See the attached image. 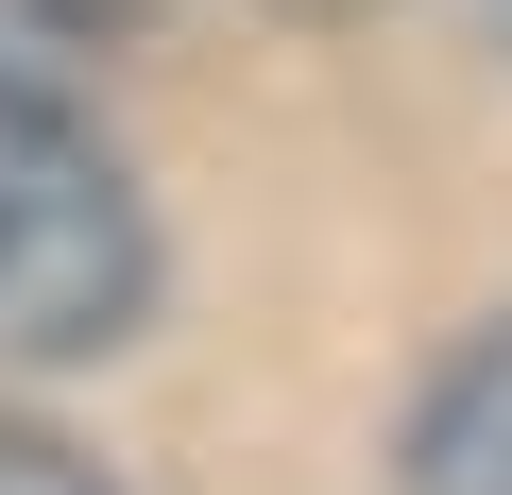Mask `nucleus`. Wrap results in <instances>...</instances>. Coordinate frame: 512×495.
Here are the masks:
<instances>
[{
  "instance_id": "obj_1",
  "label": "nucleus",
  "mask_w": 512,
  "mask_h": 495,
  "mask_svg": "<svg viewBox=\"0 0 512 495\" xmlns=\"http://www.w3.org/2000/svg\"><path fill=\"white\" fill-rule=\"evenodd\" d=\"M154 308V205L69 120V86H0V359H103Z\"/></svg>"
},
{
  "instance_id": "obj_2",
  "label": "nucleus",
  "mask_w": 512,
  "mask_h": 495,
  "mask_svg": "<svg viewBox=\"0 0 512 495\" xmlns=\"http://www.w3.org/2000/svg\"><path fill=\"white\" fill-rule=\"evenodd\" d=\"M410 495H512V325H478L410 393Z\"/></svg>"
},
{
  "instance_id": "obj_3",
  "label": "nucleus",
  "mask_w": 512,
  "mask_h": 495,
  "mask_svg": "<svg viewBox=\"0 0 512 495\" xmlns=\"http://www.w3.org/2000/svg\"><path fill=\"white\" fill-rule=\"evenodd\" d=\"M103 18H137V0H0V86H69V52H103Z\"/></svg>"
},
{
  "instance_id": "obj_4",
  "label": "nucleus",
  "mask_w": 512,
  "mask_h": 495,
  "mask_svg": "<svg viewBox=\"0 0 512 495\" xmlns=\"http://www.w3.org/2000/svg\"><path fill=\"white\" fill-rule=\"evenodd\" d=\"M0 495H120L69 427H35V410H0Z\"/></svg>"
},
{
  "instance_id": "obj_5",
  "label": "nucleus",
  "mask_w": 512,
  "mask_h": 495,
  "mask_svg": "<svg viewBox=\"0 0 512 495\" xmlns=\"http://www.w3.org/2000/svg\"><path fill=\"white\" fill-rule=\"evenodd\" d=\"M291 18H359V0H291Z\"/></svg>"
}]
</instances>
